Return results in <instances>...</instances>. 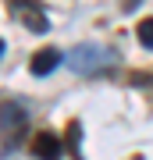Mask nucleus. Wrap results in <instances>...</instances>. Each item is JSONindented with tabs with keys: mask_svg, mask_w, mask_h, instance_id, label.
<instances>
[{
	"mask_svg": "<svg viewBox=\"0 0 153 160\" xmlns=\"http://www.w3.org/2000/svg\"><path fill=\"white\" fill-rule=\"evenodd\" d=\"M68 68L71 71H79V75H96L107 68V61H114V53L110 50H103L100 43H79L75 50H68Z\"/></svg>",
	"mask_w": 153,
	"mask_h": 160,
	"instance_id": "nucleus-1",
	"label": "nucleus"
},
{
	"mask_svg": "<svg viewBox=\"0 0 153 160\" xmlns=\"http://www.w3.org/2000/svg\"><path fill=\"white\" fill-rule=\"evenodd\" d=\"M25 110L22 103H4V110H0V142H4V153H11V149L25 139Z\"/></svg>",
	"mask_w": 153,
	"mask_h": 160,
	"instance_id": "nucleus-2",
	"label": "nucleus"
},
{
	"mask_svg": "<svg viewBox=\"0 0 153 160\" xmlns=\"http://www.w3.org/2000/svg\"><path fill=\"white\" fill-rule=\"evenodd\" d=\"M32 157L36 160H61V153H64V142L54 135V132H39V135L32 139Z\"/></svg>",
	"mask_w": 153,
	"mask_h": 160,
	"instance_id": "nucleus-3",
	"label": "nucleus"
},
{
	"mask_svg": "<svg viewBox=\"0 0 153 160\" xmlns=\"http://www.w3.org/2000/svg\"><path fill=\"white\" fill-rule=\"evenodd\" d=\"M57 64H61V50H50V46H46V50H39V53L32 57L28 68H32V75H50Z\"/></svg>",
	"mask_w": 153,
	"mask_h": 160,
	"instance_id": "nucleus-4",
	"label": "nucleus"
},
{
	"mask_svg": "<svg viewBox=\"0 0 153 160\" xmlns=\"http://www.w3.org/2000/svg\"><path fill=\"white\" fill-rule=\"evenodd\" d=\"M139 43L146 50H153V18H142L139 22Z\"/></svg>",
	"mask_w": 153,
	"mask_h": 160,
	"instance_id": "nucleus-5",
	"label": "nucleus"
},
{
	"mask_svg": "<svg viewBox=\"0 0 153 160\" xmlns=\"http://www.w3.org/2000/svg\"><path fill=\"white\" fill-rule=\"evenodd\" d=\"M25 22H28V25H36V29H46V22H43V14H36V11H32V14H28V18H25Z\"/></svg>",
	"mask_w": 153,
	"mask_h": 160,
	"instance_id": "nucleus-6",
	"label": "nucleus"
},
{
	"mask_svg": "<svg viewBox=\"0 0 153 160\" xmlns=\"http://www.w3.org/2000/svg\"><path fill=\"white\" fill-rule=\"evenodd\" d=\"M0 53H4V39H0Z\"/></svg>",
	"mask_w": 153,
	"mask_h": 160,
	"instance_id": "nucleus-7",
	"label": "nucleus"
}]
</instances>
